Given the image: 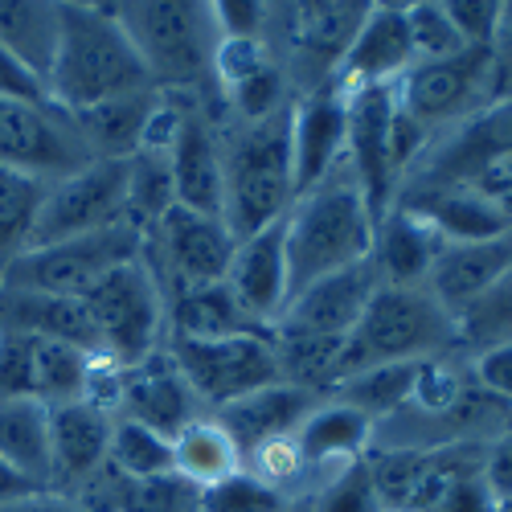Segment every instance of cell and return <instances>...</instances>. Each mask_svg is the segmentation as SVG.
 Masks as SVG:
<instances>
[{
    "label": "cell",
    "instance_id": "1",
    "mask_svg": "<svg viewBox=\"0 0 512 512\" xmlns=\"http://www.w3.org/2000/svg\"><path fill=\"white\" fill-rule=\"evenodd\" d=\"M148 87V70L111 5H58V50L46 74L50 103L78 115Z\"/></svg>",
    "mask_w": 512,
    "mask_h": 512
},
{
    "label": "cell",
    "instance_id": "2",
    "mask_svg": "<svg viewBox=\"0 0 512 512\" xmlns=\"http://www.w3.org/2000/svg\"><path fill=\"white\" fill-rule=\"evenodd\" d=\"M218 144H222V222L230 226L234 242L283 222L287 209L295 205L291 107L254 123L218 119Z\"/></svg>",
    "mask_w": 512,
    "mask_h": 512
},
{
    "label": "cell",
    "instance_id": "3",
    "mask_svg": "<svg viewBox=\"0 0 512 512\" xmlns=\"http://www.w3.org/2000/svg\"><path fill=\"white\" fill-rule=\"evenodd\" d=\"M373 213L353 181L349 164H340L328 181L295 197L283 218V246H287V283L291 295L304 287L349 271L369 259L373 250Z\"/></svg>",
    "mask_w": 512,
    "mask_h": 512
},
{
    "label": "cell",
    "instance_id": "4",
    "mask_svg": "<svg viewBox=\"0 0 512 512\" xmlns=\"http://www.w3.org/2000/svg\"><path fill=\"white\" fill-rule=\"evenodd\" d=\"M123 33L148 70V82L164 95H197L222 107L218 50L222 37L209 5H111ZM226 115V111H222Z\"/></svg>",
    "mask_w": 512,
    "mask_h": 512
},
{
    "label": "cell",
    "instance_id": "5",
    "mask_svg": "<svg viewBox=\"0 0 512 512\" xmlns=\"http://www.w3.org/2000/svg\"><path fill=\"white\" fill-rule=\"evenodd\" d=\"M459 353V324L435 300L431 287H386L373 291L357 328L349 332L336 361V381L377 365L431 361Z\"/></svg>",
    "mask_w": 512,
    "mask_h": 512
},
{
    "label": "cell",
    "instance_id": "6",
    "mask_svg": "<svg viewBox=\"0 0 512 512\" xmlns=\"http://www.w3.org/2000/svg\"><path fill=\"white\" fill-rule=\"evenodd\" d=\"M82 308L91 316V328L99 336V353L115 365H136L164 349V295L144 259L123 263L111 275H103L87 295Z\"/></svg>",
    "mask_w": 512,
    "mask_h": 512
},
{
    "label": "cell",
    "instance_id": "7",
    "mask_svg": "<svg viewBox=\"0 0 512 512\" xmlns=\"http://www.w3.org/2000/svg\"><path fill=\"white\" fill-rule=\"evenodd\" d=\"M164 349L185 373L189 390L197 394L205 414L263 390L271 381H283L271 332H246V336H222V340L164 336Z\"/></svg>",
    "mask_w": 512,
    "mask_h": 512
},
{
    "label": "cell",
    "instance_id": "8",
    "mask_svg": "<svg viewBox=\"0 0 512 512\" xmlns=\"http://www.w3.org/2000/svg\"><path fill=\"white\" fill-rule=\"evenodd\" d=\"M234 246L238 242L222 218L173 205L152 230H144L140 259L160 283V295L168 300V295L189 287L222 283L234 259Z\"/></svg>",
    "mask_w": 512,
    "mask_h": 512
},
{
    "label": "cell",
    "instance_id": "9",
    "mask_svg": "<svg viewBox=\"0 0 512 512\" xmlns=\"http://www.w3.org/2000/svg\"><path fill=\"white\" fill-rule=\"evenodd\" d=\"M140 250H144V234L123 222V226H111V230H99V234L33 246L9 267V275L0 283L62 295V300H82L103 275H111L123 263H136Z\"/></svg>",
    "mask_w": 512,
    "mask_h": 512
},
{
    "label": "cell",
    "instance_id": "10",
    "mask_svg": "<svg viewBox=\"0 0 512 512\" xmlns=\"http://www.w3.org/2000/svg\"><path fill=\"white\" fill-rule=\"evenodd\" d=\"M398 107L426 136H443L463 119L484 111L492 99V50H463L439 62H414L394 87Z\"/></svg>",
    "mask_w": 512,
    "mask_h": 512
},
{
    "label": "cell",
    "instance_id": "11",
    "mask_svg": "<svg viewBox=\"0 0 512 512\" xmlns=\"http://www.w3.org/2000/svg\"><path fill=\"white\" fill-rule=\"evenodd\" d=\"M87 164L91 152L82 144V132L70 111H62L50 99H0V168L54 185Z\"/></svg>",
    "mask_w": 512,
    "mask_h": 512
},
{
    "label": "cell",
    "instance_id": "12",
    "mask_svg": "<svg viewBox=\"0 0 512 512\" xmlns=\"http://www.w3.org/2000/svg\"><path fill=\"white\" fill-rule=\"evenodd\" d=\"M512 156V99L488 103L472 119H463L451 132L435 136L431 148L418 156L410 177L402 181V193L418 189H447V185H476L484 173Z\"/></svg>",
    "mask_w": 512,
    "mask_h": 512
},
{
    "label": "cell",
    "instance_id": "13",
    "mask_svg": "<svg viewBox=\"0 0 512 512\" xmlns=\"http://www.w3.org/2000/svg\"><path fill=\"white\" fill-rule=\"evenodd\" d=\"M123 222H127V160H91L87 168H78V173L46 189L33 246L99 234Z\"/></svg>",
    "mask_w": 512,
    "mask_h": 512
},
{
    "label": "cell",
    "instance_id": "14",
    "mask_svg": "<svg viewBox=\"0 0 512 512\" xmlns=\"http://www.w3.org/2000/svg\"><path fill=\"white\" fill-rule=\"evenodd\" d=\"M394 115L398 99L394 87H373V91H353L349 95V173L361 185V197L373 213H390L402 189V173L394 160Z\"/></svg>",
    "mask_w": 512,
    "mask_h": 512
},
{
    "label": "cell",
    "instance_id": "15",
    "mask_svg": "<svg viewBox=\"0 0 512 512\" xmlns=\"http://www.w3.org/2000/svg\"><path fill=\"white\" fill-rule=\"evenodd\" d=\"M222 107L197 95H177V132L168 144V173H173L177 205L193 213L222 218V144H218Z\"/></svg>",
    "mask_w": 512,
    "mask_h": 512
},
{
    "label": "cell",
    "instance_id": "16",
    "mask_svg": "<svg viewBox=\"0 0 512 512\" xmlns=\"http://www.w3.org/2000/svg\"><path fill=\"white\" fill-rule=\"evenodd\" d=\"M349 156V95L324 82V87L295 95L291 103V173L295 197H304L320 181H328Z\"/></svg>",
    "mask_w": 512,
    "mask_h": 512
},
{
    "label": "cell",
    "instance_id": "17",
    "mask_svg": "<svg viewBox=\"0 0 512 512\" xmlns=\"http://www.w3.org/2000/svg\"><path fill=\"white\" fill-rule=\"evenodd\" d=\"M201 414H205V406L189 390L185 373L177 369L173 357H168V349H156L152 357L123 369L115 418L140 422V426H148V431H156L164 439H177Z\"/></svg>",
    "mask_w": 512,
    "mask_h": 512
},
{
    "label": "cell",
    "instance_id": "18",
    "mask_svg": "<svg viewBox=\"0 0 512 512\" xmlns=\"http://www.w3.org/2000/svg\"><path fill=\"white\" fill-rule=\"evenodd\" d=\"M377 287H381V279H377L373 259H365L349 271H336V275L304 287L300 295H291L275 332L316 336V340H336V345H345Z\"/></svg>",
    "mask_w": 512,
    "mask_h": 512
},
{
    "label": "cell",
    "instance_id": "19",
    "mask_svg": "<svg viewBox=\"0 0 512 512\" xmlns=\"http://www.w3.org/2000/svg\"><path fill=\"white\" fill-rule=\"evenodd\" d=\"M414 62L418 58H414L410 29H406V5H369L332 82L345 95L373 91V87H398Z\"/></svg>",
    "mask_w": 512,
    "mask_h": 512
},
{
    "label": "cell",
    "instance_id": "20",
    "mask_svg": "<svg viewBox=\"0 0 512 512\" xmlns=\"http://www.w3.org/2000/svg\"><path fill=\"white\" fill-rule=\"evenodd\" d=\"M226 287L234 291V300L242 312L259 324L275 328L287 300H291V283H287V246H283V222L250 234L234 246V259L226 271Z\"/></svg>",
    "mask_w": 512,
    "mask_h": 512
},
{
    "label": "cell",
    "instance_id": "21",
    "mask_svg": "<svg viewBox=\"0 0 512 512\" xmlns=\"http://www.w3.org/2000/svg\"><path fill=\"white\" fill-rule=\"evenodd\" d=\"M115 414L95 402H66L50 410V488L78 492L107 467Z\"/></svg>",
    "mask_w": 512,
    "mask_h": 512
},
{
    "label": "cell",
    "instance_id": "22",
    "mask_svg": "<svg viewBox=\"0 0 512 512\" xmlns=\"http://www.w3.org/2000/svg\"><path fill=\"white\" fill-rule=\"evenodd\" d=\"M291 439H295V447H300V459L308 467V484L316 492L324 480H332L336 472H345L349 463H361L369 455L373 422L361 410L324 394L320 406L300 422V431H295Z\"/></svg>",
    "mask_w": 512,
    "mask_h": 512
},
{
    "label": "cell",
    "instance_id": "23",
    "mask_svg": "<svg viewBox=\"0 0 512 512\" xmlns=\"http://www.w3.org/2000/svg\"><path fill=\"white\" fill-rule=\"evenodd\" d=\"M320 398L324 394L291 386V381H271V386L213 410V418L226 426V435L234 439V447L246 463V455H254L259 447H267L275 439H291L300 431V422L320 406Z\"/></svg>",
    "mask_w": 512,
    "mask_h": 512
},
{
    "label": "cell",
    "instance_id": "24",
    "mask_svg": "<svg viewBox=\"0 0 512 512\" xmlns=\"http://www.w3.org/2000/svg\"><path fill=\"white\" fill-rule=\"evenodd\" d=\"M394 205H406L410 213H418L426 226H435V234L447 246L484 242V238H496V234L512 230V213L496 197L476 189V185L418 189V193H402Z\"/></svg>",
    "mask_w": 512,
    "mask_h": 512
},
{
    "label": "cell",
    "instance_id": "25",
    "mask_svg": "<svg viewBox=\"0 0 512 512\" xmlns=\"http://www.w3.org/2000/svg\"><path fill=\"white\" fill-rule=\"evenodd\" d=\"M443 250L447 242L435 234V226H426L406 205H394L377 218L369 259L386 287H426Z\"/></svg>",
    "mask_w": 512,
    "mask_h": 512
},
{
    "label": "cell",
    "instance_id": "26",
    "mask_svg": "<svg viewBox=\"0 0 512 512\" xmlns=\"http://www.w3.org/2000/svg\"><path fill=\"white\" fill-rule=\"evenodd\" d=\"M0 336H29V340H58L99 353V336L82 300H62L46 291H25L0 283Z\"/></svg>",
    "mask_w": 512,
    "mask_h": 512
},
{
    "label": "cell",
    "instance_id": "27",
    "mask_svg": "<svg viewBox=\"0 0 512 512\" xmlns=\"http://www.w3.org/2000/svg\"><path fill=\"white\" fill-rule=\"evenodd\" d=\"M512 267V230L496 234V238H484V242H459V246H447L439 254V263L426 279L435 300L459 316L472 300L480 295Z\"/></svg>",
    "mask_w": 512,
    "mask_h": 512
},
{
    "label": "cell",
    "instance_id": "28",
    "mask_svg": "<svg viewBox=\"0 0 512 512\" xmlns=\"http://www.w3.org/2000/svg\"><path fill=\"white\" fill-rule=\"evenodd\" d=\"M160 99L164 95L156 87H148V91H136V95L99 103L91 111H78L74 123H78L91 160H132L144 148L148 123L160 111Z\"/></svg>",
    "mask_w": 512,
    "mask_h": 512
},
{
    "label": "cell",
    "instance_id": "29",
    "mask_svg": "<svg viewBox=\"0 0 512 512\" xmlns=\"http://www.w3.org/2000/svg\"><path fill=\"white\" fill-rule=\"evenodd\" d=\"M164 328H168L164 336H185V340H222V336L267 332L242 312V304L234 300L226 279L168 295L164 300Z\"/></svg>",
    "mask_w": 512,
    "mask_h": 512
},
{
    "label": "cell",
    "instance_id": "30",
    "mask_svg": "<svg viewBox=\"0 0 512 512\" xmlns=\"http://www.w3.org/2000/svg\"><path fill=\"white\" fill-rule=\"evenodd\" d=\"M0 459L37 488H50V410L29 398H0Z\"/></svg>",
    "mask_w": 512,
    "mask_h": 512
},
{
    "label": "cell",
    "instance_id": "31",
    "mask_svg": "<svg viewBox=\"0 0 512 512\" xmlns=\"http://www.w3.org/2000/svg\"><path fill=\"white\" fill-rule=\"evenodd\" d=\"M173 472L197 488H209V484L242 472V455H238L234 439L226 435V426L213 414H201L173 439Z\"/></svg>",
    "mask_w": 512,
    "mask_h": 512
},
{
    "label": "cell",
    "instance_id": "32",
    "mask_svg": "<svg viewBox=\"0 0 512 512\" xmlns=\"http://www.w3.org/2000/svg\"><path fill=\"white\" fill-rule=\"evenodd\" d=\"M0 50L13 54L21 66H29L46 82L58 50V5L0 0Z\"/></svg>",
    "mask_w": 512,
    "mask_h": 512
},
{
    "label": "cell",
    "instance_id": "33",
    "mask_svg": "<svg viewBox=\"0 0 512 512\" xmlns=\"http://www.w3.org/2000/svg\"><path fill=\"white\" fill-rule=\"evenodd\" d=\"M422 361H402V365H377L365 373H353L345 381H336L328 390L336 402H345L353 410H361L373 426H381L386 418L402 414L414 398V381H418Z\"/></svg>",
    "mask_w": 512,
    "mask_h": 512
},
{
    "label": "cell",
    "instance_id": "34",
    "mask_svg": "<svg viewBox=\"0 0 512 512\" xmlns=\"http://www.w3.org/2000/svg\"><path fill=\"white\" fill-rule=\"evenodd\" d=\"M46 189H50V181L0 168V279H5L9 267L33 246L41 205H46Z\"/></svg>",
    "mask_w": 512,
    "mask_h": 512
},
{
    "label": "cell",
    "instance_id": "35",
    "mask_svg": "<svg viewBox=\"0 0 512 512\" xmlns=\"http://www.w3.org/2000/svg\"><path fill=\"white\" fill-rule=\"evenodd\" d=\"M95 357L99 353L58 345V340H33V402H41L46 410L82 402Z\"/></svg>",
    "mask_w": 512,
    "mask_h": 512
},
{
    "label": "cell",
    "instance_id": "36",
    "mask_svg": "<svg viewBox=\"0 0 512 512\" xmlns=\"http://www.w3.org/2000/svg\"><path fill=\"white\" fill-rule=\"evenodd\" d=\"M459 353L472 357L480 349H492V345H508L512 340V267L480 295L472 300L459 316Z\"/></svg>",
    "mask_w": 512,
    "mask_h": 512
},
{
    "label": "cell",
    "instance_id": "37",
    "mask_svg": "<svg viewBox=\"0 0 512 512\" xmlns=\"http://www.w3.org/2000/svg\"><path fill=\"white\" fill-rule=\"evenodd\" d=\"M173 205H177V193H173V173H168V156L136 152L127 160V222L144 234Z\"/></svg>",
    "mask_w": 512,
    "mask_h": 512
},
{
    "label": "cell",
    "instance_id": "38",
    "mask_svg": "<svg viewBox=\"0 0 512 512\" xmlns=\"http://www.w3.org/2000/svg\"><path fill=\"white\" fill-rule=\"evenodd\" d=\"M107 467L127 480H148L173 472V439H164L140 422L115 418L111 426V447H107Z\"/></svg>",
    "mask_w": 512,
    "mask_h": 512
},
{
    "label": "cell",
    "instance_id": "39",
    "mask_svg": "<svg viewBox=\"0 0 512 512\" xmlns=\"http://www.w3.org/2000/svg\"><path fill=\"white\" fill-rule=\"evenodd\" d=\"M295 500L259 480L254 472H234L218 484L201 488V512H287Z\"/></svg>",
    "mask_w": 512,
    "mask_h": 512
},
{
    "label": "cell",
    "instance_id": "40",
    "mask_svg": "<svg viewBox=\"0 0 512 512\" xmlns=\"http://www.w3.org/2000/svg\"><path fill=\"white\" fill-rule=\"evenodd\" d=\"M312 512H386L381 504L377 488H373V476H369V463H349L345 472H336L332 480H324L308 500H304Z\"/></svg>",
    "mask_w": 512,
    "mask_h": 512
},
{
    "label": "cell",
    "instance_id": "41",
    "mask_svg": "<svg viewBox=\"0 0 512 512\" xmlns=\"http://www.w3.org/2000/svg\"><path fill=\"white\" fill-rule=\"evenodd\" d=\"M406 29H410V46L418 62H439L451 54H463V37L455 33L451 17L435 0H418V5H406Z\"/></svg>",
    "mask_w": 512,
    "mask_h": 512
},
{
    "label": "cell",
    "instance_id": "42",
    "mask_svg": "<svg viewBox=\"0 0 512 512\" xmlns=\"http://www.w3.org/2000/svg\"><path fill=\"white\" fill-rule=\"evenodd\" d=\"M426 512H500V496L484 480V459L451 476V484L435 496V504Z\"/></svg>",
    "mask_w": 512,
    "mask_h": 512
},
{
    "label": "cell",
    "instance_id": "43",
    "mask_svg": "<svg viewBox=\"0 0 512 512\" xmlns=\"http://www.w3.org/2000/svg\"><path fill=\"white\" fill-rule=\"evenodd\" d=\"M443 9L467 50H492L500 25V0H443Z\"/></svg>",
    "mask_w": 512,
    "mask_h": 512
},
{
    "label": "cell",
    "instance_id": "44",
    "mask_svg": "<svg viewBox=\"0 0 512 512\" xmlns=\"http://www.w3.org/2000/svg\"><path fill=\"white\" fill-rule=\"evenodd\" d=\"M0 398L33 402V340L0 336Z\"/></svg>",
    "mask_w": 512,
    "mask_h": 512
},
{
    "label": "cell",
    "instance_id": "45",
    "mask_svg": "<svg viewBox=\"0 0 512 512\" xmlns=\"http://www.w3.org/2000/svg\"><path fill=\"white\" fill-rule=\"evenodd\" d=\"M467 365H472V377L480 381L492 398L512 406V340H508V345H492V349L472 353V357H467Z\"/></svg>",
    "mask_w": 512,
    "mask_h": 512
},
{
    "label": "cell",
    "instance_id": "46",
    "mask_svg": "<svg viewBox=\"0 0 512 512\" xmlns=\"http://www.w3.org/2000/svg\"><path fill=\"white\" fill-rule=\"evenodd\" d=\"M484 480L500 500H512V426L484 447Z\"/></svg>",
    "mask_w": 512,
    "mask_h": 512
},
{
    "label": "cell",
    "instance_id": "47",
    "mask_svg": "<svg viewBox=\"0 0 512 512\" xmlns=\"http://www.w3.org/2000/svg\"><path fill=\"white\" fill-rule=\"evenodd\" d=\"M0 512H95V508H91V504H82V500L70 496V492L41 488V492H29V496H21V500L0 504Z\"/></svg>",
    "mask_w": 512,
    "mask_h": 512
},
{
    "label": "cell",
    "instance_id": "48",
    "mask_svg": "<svg viewBox=\"0 0 512 512\" xmlns=\"http://www.w3.org/2000/svg\"><path fill=\"white\" fill-rule=\"evenodd\" d=\"M29 492H41L33 480H25L17 467H9L5 459H0V504H9V500H21V496H29Z\"/></svg>",
    "mask_w": 512,
    "mask_h": 512
},
{
    "label": "cell",
    "instance_id": "49",
    "mask_svg": "<svg viewBox=\"0 0 512 512\" xmlns=\"http://www.w3.org/2000/svg\"><path fill=\"white\" fill-rule=\"evenodd\" d=\"M287 512H312V508H308V504H304V500H295V504H291V508H287Z\"/></svg>",
    "mask_w": 512,
    "mask_h": 512
},
{
    "label": "cell",
    "instance_id": "50",
    "mask_svg": "<svg viewBox=\"0 0 512 512\" xmlns=\"http://www.w3.org/2000/svg\"><path fill=\"white\" fill-rule=\"evenodd\" d=\"M500 512H512V500H500Z\"/></svg>",
    "mask_w": 512,
    "mask_h": 512
}]
</instances>
